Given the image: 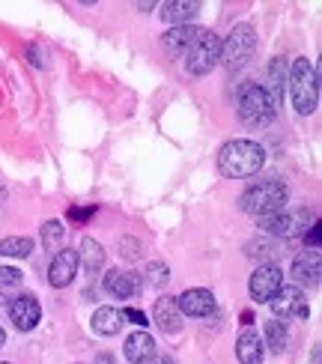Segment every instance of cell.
I'll return each instance as SVG.
<instances>
[{"instance_id": "6da1fadb", "label": "cell", "mask_w": 322, "mask_h": 364, "mask_svg": "<svg viewBox=\"0 0 322 364\" xmlns=\"http://www.w3.org/2000/svg\"><path fill=\"white\" fill-rule=\"evenodd\" d=\"M266 164V149L259 146L257 141L248 138H236V141H227L218 149V171L227 179H248L257 176Z\"/></svg>"}, {"instance_id": "7a4b0ae2", "label": "cell", "mask_w": 322, "mask_h": 364, "mask_svg": "<svg viewBox=\"0 0 322 364\" xmlns=\"http://www.w3.org/2000/svg\"><path fill=\"white\" fill-rule=\"evenodd\" d=\"M286 200H289L286 182L278 176H269V179L251 182V186L242 191L239 206H242V212H248V215H254L259 221V218L274 215V212H284Z\"/></svg>"}, {"instance_id": "3957f363", "label": "cell", "mask_w": 322, "mask_h": 364, "mask_svg": "<svg viewBox=\"0 0 322 364\" xmlns=\"http://www.w3.org/2000/svg\"><path fill=\"white\" fill-rule=\"evenodd\" d=\"M289 99L293 108L308 117L316 111L319 105V72L308 57H296L293 60V75H289Z\"/></svg>"}, {"instance_id": "277c9868", "label": "cell", "mask_w": 322, "mask_h": 364, "mask_svg": "<svg viewBox=\"0 0 322 364\" xmlns=\"http://www.w3.org/2000/svg\"><path fill=\"white\" fill-rule=\"evenodd\" d=\"M236 111H239L242 123L251 126V129H266L272 119H274L272 102H269V96H266V90L259 87L257 81L242 84L239 99H236Z\"/></svg>"}, {"instance_id": "5b68a950", "label": "cell", "mask_w": 322, "mask_h": 364, "mask_svg": "<svg viewBox=\"0 0 322 364\" xmlns=\"http://www.w3.org/2000/svg\"><path fill=\"white\" fill-rule=\"evenodd\" d=\"M254 51H257V30L248 21H242L230 30V36L221 42V66L227 72H239L248 66Z\"/></svg>"}, {"instance_id": "8992f818", "label": "cell", "mask_w": 322, "mask_h": 364, "mask_svg": "<svg viewBox=\"0 0 322 364\" xmlns=\"http://www.w3.org/2000/svg\"><path fill=\"white\" fill-rule=\"evenodd\" d=\"M221 63V39L218 33H212V30H200L194 39V45L188 48L186 54V69L188 75H209L215 66Z\"/></svg>"}, {"instance_id": "52a82bcc", "label": "cell", "mask_w": 322, "mask_h": 364, "mask_svg": "<svg viewBox=\"0 0 322 364\" xmlns=\"http://www.w3.org/2000/svg\"><path fill=\"white\" fill-rule=\"evenodd\" d=\"M311 221L308 209H284V212H274L269 218H259V227L274 236V239H293L299 230H304Z\"/></svg>"}, {"instance_id": "ba28073f", "label": "cell", "mask_w": 322, "mask_h": 364, "mask_svg": "<svg viewBox=\"0 0 322 364\" xmlns=\"http://www.w3.org/2000/svg\"><path fill=\"white\" fill-rule=\"evenodd\" d=\"M284 287V272L281 266L274 263H263L251 272V281H248V290L254 301H272V296Z\"/></svg>"}, {"instance_id": "9c48e42d", "label": "cell", "mask_w": 322, "mask_h": 364, "mask_svg": "<svg viewBox=\"0 0 322 364\" xmlns=\"http://www.w3.org/2000/svg\"><path fill=\"white\" fill-rule=\"evenodd\" d=\"M9 320L18 331H30L36 328V323L42 320V305L33 293H21L9 301Z\"/></svg>"}, {"instance_id": "30bf717a", "label": "cell", "mask_w": 322, "mask_h": 364, "mask_svg": "<svg viewBox=\"0 0 322 364\" xmlns=\"http://www.w3.org/2000/svg\"><path fill=\"white\" fill-rule=\"evenodd\" d=\"M75 275H78V251H72V248L57 251L48 266V284L57 287V290H63V287H69L75 281Z\"/></svg>"}, {"instance_id": "8fae6325", "label": "cell", "mask_w": 322, "mask_h": 364, "mask_svg": "<svg viewBox=\"0 0 322 364\" xmlns=\"http://www.w3.org/2000/svg\"><path fill=\"white\" fill-rule=\"evenodd\" d=\"M102 287L107 296L114 299H132L137 290H141V275L137 272H122V269H107Z\"/></svg>"}, {"instance_id": "7c38bea8", "label": "cell", "mask_w": 322, "mask_h": 364, "mask_svg": "<svg viewBox=\"0 0 322 364\" xmlns=\"http://www.w3.org/2000/svg\"><path fill=\"white\" fill-rule=\"evenodd\" d=\"M176 308L182 316H194V320H200V316H209L215 311V296L203 287H194V290H186L182 296H176Z\"/></svg>"}, {"instance_id": "4fadbf2b", "label": "cell", "mask_w": 322, "mask_h": 364, "mask_svg": "<svg viewBox=\"0 0 322 364\" xmlns=\"http://www.w3.org/2000/svg\"><path fill=\"white\" fill-rule=\"evenodd\" d=\"M284 84H286V57H274L269 63V69H266V84H259L266 90V96H269L274 111L284 105Z\"/></svg>"}, {"instance_id": "5bb4252c", "label": "cell", "mask_w": 322, "mask_h": 364, "mask_svg": "<svg viewBox=\"0 0 322 364\" xmlns=\"http://www.w3.org/2000/svg\"><path fill=\"white\" fill-rule=\"evenodd\" d=\"M269 308H272V314L278 316H296L299 314V308H304V293L299 290V287H293V284H284L278 293L272 296V301H269Z\"/></svg>"}, {"instance_id": "9a60e30c", "label": "cell", "mask_w": 322, "mask_h": 364, "mask_svg": "<svg viewBox=\"0 0 322 364\" xmlns=\"http://www.w3.org/2000/svg\"><path fill=\"white\" fill-rule=\"evenodd\" d=\"M197 33H200V30H197L194 24H186V27H171L164 33V51L171 54V57H186L188 54V48L194 45V39H197Z\"/></svg>"}, {"instance_id": "2e32d148", "label": "cell", "mask_w": 322, "mask_h": 364, "mask_svg": "<svg viewBox=\"0 0 322 364\" xmlns=\"http://www.w3.org/2000/svg\"><path fill=\"white\" fill-rule=\"evenodd\" d=\"M122 353L132 364H146L156 358V341L146 331H134V335L126 338V346H122Z\"/></svg>"}, {"instance_id": "e0dca14e", "label": "cell", "mask_w": 322, "mask_h": 364, "mask_svg": "<svg viewBox=\"0 0 322 364\" xmlns=\"http://www.w3.org/2000/svg\"><path fill=\"white\" fill-rule=\"evenodd\" d=\"M152 320L159 323L161 331H167V335H173V331L182 328V314L176 308V299L173 296H161L156 301V308H152Z\"/></svg>"}, {"instance_id": "ac0fdd59", "label": "cell", "mask_w": 322, "mask_h": 364, "mask_svg": "<svg viewBox=\"0 0 322 364\" xmlns=\"http://www.w3.org/2000/svg\"><path fill=\"white\" fill-rule=\"evenodd\" d=\"M197 12H200V4H197V0H167V4L161 6L164 21H171L173 27L191 24Z\"/></svg>"}, {"instance_id": "d6986e66", "label": "cell", "mask_w": 322, "mask_h": 364, "mask_svg": "<svg viewBox=\"0 0 322 364\" xmlns=\"http://www.w3.org/2000/svg\"><path fill=\"white\" fill-rule=\"evenodd\" d=\"M78 266L87 269V275H99L102 266H104V248L93 236H84L81 239V251H78Z\"/></svg>"}, {"instance_id": "ffe728a7", "label": "cell", "mask_w": 322, "mask_h": 364, "mask_svg": "<svg viewBox=\"0 0 322 364\" xmlns=\"http://www.w3.org/2000/svg\"><path fill=\"white\" fill-rule=\"evenodd\" d=\"M236 355L242 364H263V341H259L257 331H242L236 341Z\"/></svg>"}, {"instance_id": "44dd1931", "label": "cell", "mask_w": 322, "mask_h": 364, "mask_svg": "<svg viewBox=\"0 0 322 364\" xmlns=\"http://www.w3.org/2000/svg\"><path fill=\"white\" fill-rule=\"evenodd\" d=\"M90 323H93V331H96V335H102V338H114L117 331L126 326V320H122V314L117 308H99Z\"/></svg>"}, {"instance_id": "7402d4cb", "label": "cell", "mask_w": 322, "mask_h": 364, "mask_svg": "<svg viewBox=\"0 0 322 364\" xmlns=\"http://www.w3.org/2000/svg\"><path fill=\"white\" fill-rule=\"evenodd\" d=\"M289 275H293L299 284H319V251H311L299 257L289 269Z\"/></svg>"}, {"instance_id": "603a6c76", "label": "cell", "mask_w": 322, "mask_h": 364, "mask_svg": "<svg viewBox=\"0 0 322 364\" xmlns=\"http://www.w3.org/2000/svg\"><path fill=\"white\" fill-rule=\"evenodd\" d=\"M263 335H266V343L263 346H269L272 353H284L286 350V326L281 323V320H269L266 326H263Z\"/></svg>"}, {"instance_id": "cb8c5ba5", "label": "cell", "mask_w": 322, "mask_h": 364, "mask_svg": "<svg viewBox=\"0 0 322 364\" xmlns=\"http://www.w3.org/2000/svg\"><path fill=\"white\" fill-rule=\"evenodd\" d=\"M30 251H33V239L27 236H9L0 242V254L4 257H30Z\"/></svg>"}, {"instance_id": "d4e9b609", "label": "cell", "mask_w": 322, "mask_h": 364, "mask_svg": "<svg viewBox=\"0 0 322 364\" xmlns=\"http://www.w3.org/2000/svg\"><path fill=\"white\" fill-rule=\"evenodd\" d=\"M167 281H171V269H167L164 263L156 260V263H149V266H146V284L152 287V290H161Z\"/></svg>"}, {"instance_id": "484cf974", "label": "cell", "mask_w": 322, "mask_h": 364, "mask_svg": "<svg viewBox=\"0 0 322 364\" xmlns=\"http://www.w3.org/2000/svg\"><path fill=\"white\" fill-rule=\"evenodd\" d=\"M63 233H66V227L60 224V221H45L42 224V245L45 248H54L60 239H63Z\"/></svg>"}, {"instance_id": "4316f807", "label": "cell", "mask_w": 322, "mask_h": 364, "mask_svg": "<svg viewBox=\"0 0 322 364\" xmlns=\"http://www.w3.org/2000/svg\"><path fill=\"white\" fill-rule=\"evenodd\" d=\"M15 287H21V272L12 269V266H0V290H15Z\"/></svg>"}, {"instance_id": "83f0119b", "label": "cell", "mask_w": 322, "mask_h": 364, "mask_svg": "<svg viewBox=\"0 0 322 364\" xmlns=\"http://www.w3.org/2000/svg\"><path fill=\"white\" fill-rule=\"evenodd\" d=\"M274 254V242H251L248 257H272Z\"/></svg>"}, {"instance_id": "f1b7e54d", "label": "cell", "mask_w": 322, "mask_h": 364, "mask_svg": "<svg viewBox=\"0 0 322 364\" xmlns=\"http://www.w3.org/2000/svg\"><path fill=\"white\" fill-rule=\"evenodd\" d=\"M122 314V320H129V323H134V326H141V331L149 326L146 323V314L144 311H137V308H126V311H119Z\"/></svg>"}, {"instance_id": "f546056e", "label": "cell", "mask_w": 322, "mask_h": 364, "mask_svg": "<svg viewBox=\"0 0 322 364\" xmlns=\"http://www.w3.org/2000/svg\"><path fill=\"white\" fill-rule=\"evenodd\" d=\"M319 236H322V224L313 221L311 230H304V245H311V248L316 251V248H319Z\"/></svg>"}, {"instance_id": "4dcf8cb0", "label": "cell", "mask_w": 322, "mask_h": 364, "mask_svg": "<svg viewBox=\"0 0 322 364\" xmlns=\"http://www.w3.org/2000/svg\"><path fill=\"white\" fill-rule=\"evenodd\" d=\"M96 212V206H84V209H69V218L72 221H84V218H90Z\"/></svg>"}, {"instance_id": "1f68e13d", "label": "cell", "mask_w": 322, "mask_h": 364, "mask_svg": "<svg viewBox=\"0 0 322 364\" xmlns=\"http://www.w3.org/2000/svg\"><path fill=\"white\" fill-rule=\"evenodd\" d=\"M152 364H176L171 355H156V358H152Z\"/></svg>"}, {"instance_id": "d6a6232c", "label": "cell", "mask_w": 322, "mask_h": 364, "mask_svg": "<svg viewBox=\"0 0 322 364\" xmlns=\"http://www.w3.org/2000/svg\"><path fill=\"white\" fill-rule=\"evenodd\" d=\"M30 54H33V66H42V57H39V51L30 45Z\"/></svg>"}, {"instance_id": "836d02e7", "label": "cell", "mask_w": 322, "mask_h": 364, "mask_svg": "<svg viewBox=\"0 0 322 364\" xmlns=\"http://www.w3.org/2000/svg\"><path fill=\"white\" fill-rule=\"evenodd\" d=\"M96 364H114V358H111V355H107V353H102V355L96 358Z\"/></svg>"}, {"instance_id": "e575fe53", "label": "cell", "mask_w": 322, "mask_h": 364, "mask_svg": "<svg viewBox=\"0 0 322 364\" xmlns=\"http://www.w3.org/2000/svg\"><path fill=\"white\" fill-rule=\"evenodd\" d=\"M4 343H6V331H4V328H0V346H4Z\"/></svg>"}, {"instance_id": "d590c367", "label": "cell", "mask_w": 322, "mask_h": 364, "mask_svg": "<svg viewBox=\"0 0 322 364\" xmlns=\"http://www.w3.org/2000/svg\"><path fill=\"white\" fill-rule=\"evenodd\" d=\"M0 305H6V293L4 290H0Z\"/></svg>"}, {"instance_id": "8d00e7d4", "label": "cell", "mask_w": 322, "mask_h": 364, "mask_svg": "<svg viewBox=\"0 0 322 364\" xmlns=\"http://www.w3.org/2000/svg\"><path fill=\"white\" fill-rule=\"evenodd\" d=\"M0 364H9V361H0Z\"/></svg>"}]
</instances>
